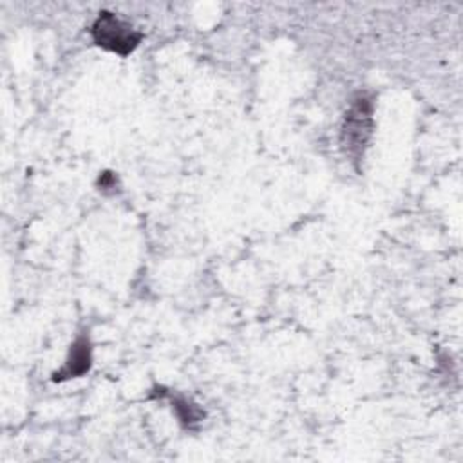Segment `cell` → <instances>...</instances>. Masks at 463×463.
<instances>
[{"label":"cell","instance_id":"1","mask_svg":"<svg viewBox=\"0 0 463 463\" xmlns=\"http://www.w3.org/2000/svg\"><path fill=\"white\" fill-rule=\"evenodd\" d=\"M92 40L96 45L118 52L121 56L132 52L141 42V33H137L128 22L118 18L114 13L103 11L92 24Z\"/></svg>","mask_w":463,"mask_h":463},{"label":"cell","instance_id":"2","mask_svg":"<svg viewBox=\"0 0 463 463\" xmlns=\"http://www.w3.org/2000/svg\"><path fill=\"white\" fill-rule=\"evenodd\" d=\"M373 128V103L365 96H360L345 114L342 128V143L349 154L358 157L371 136Z\"/></svg>","mask_w":463,"mask_h":463},{"label":"cell","instance_id":"3","mask_svg":"<svg viewBox=\"0 0 463 463\" xmlns=\"http://www.w3.org/2000/svg\"><path fill=\"white\" fill-rule=\"evenodd\" d=\"M90 367V347H89V340L85 336H80L72 347L71 353L67 356V362L63 365V369L60 373H56L54 380H63V378H76L81 376L89 371Z\"/></svg>","mask_w":463,"mask_h":463},{"label":"cell","instance_id":"4","mask_svg":"<svg viewBox=\"0 0 463 463\" xmlns=\"http://www.w3.org/2000/svg\"><path fill=\"white\" fill-rule=\"evenodd\" d=\"M174 407L177 411V416L179 420L184 423V425H192L195 421H199L203 418L201 411H197L195 405L188 403L186 400H174Z\"/></svg>","mask_w":463,"mask_h":463}]
</instances>
